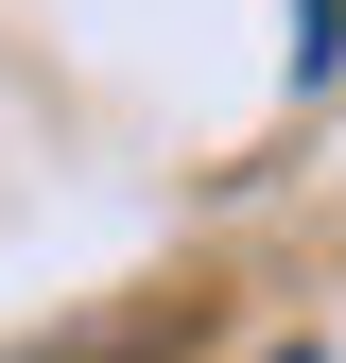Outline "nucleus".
<instances>
[{
    "label": "nucleus",
    "mask_w": 346,
    "mask_h": 363,
    "mask_svg": "<svg viewBox=\"0 0 346 363\" xmlns=\"http://www.w3.org/2000/svg\"><path fill=\"white\" fill-rule=\"evenodd\" d=\"M329 52H346V0H294V86H312Z\"/></svg>",
    "instance_id": "obj_1"
},
{
    "label": "nucleus",
    "mask_w": 346,
    "mask_h": 363,
    "mask_svg": "<svg viewBox=\"0 0 346 363\" xmlns=\"http://www.w3.org/2000/svg\"><path fill=\"white\" fill-rule=\"evenodd\" d=\"M277 363H312V346H277Z\"/></svg>",
    "instance_id": "obj_2"
}]
</instances>
